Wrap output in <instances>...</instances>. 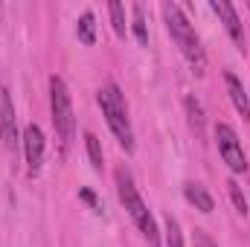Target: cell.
<instances>
[{
	"instance_id": "obj_18",
	"label": "cell",
	"mask_w": 250,
	"mask_h": 247,
	"mask_svg": "<svg viewBox=\"0 0 250 247\" xmlns=\"http://www.w3.org/2000/svg\"><path fill=\"white\" fill-rule=\"evenodd\" d=\"M79 198H82V201H87V204H90L93 209H99V201H96V195H93V192H87V189H82V192H79Z\"/></svg>"
},
{
	"instance_id": "obj_12",
	"label": "cell",
	"mask_w": 250,
	"mask_h": 247,
	"mask_svg": "<svg viewBox=\"0 0 250 247\" xmlns=\"http://www.w3.org/2000/svg\"><path fill=\"white\" fill-rule=\"evenodd\" d=\"M76 35H79V41L82 44H96V18H93V12H84L82 18H79V23H76Z\"/></svg>"
},
{
	"instance_id": "obj_20",
	"label": "cell",
	"mask_w": 250,
	"mask_h": 247,
	"mask_svg": "<svg viewBox=\"0 0 250 247\" xmlns=\"http://www.w3.org/2000/svg\"><path fill=\"white\" fill-rule=\"evenodd\" d=\"M248 9H250V6H248Z\"/></svg>"
},
{
	"instance_id": "obj_15",
	"label": "cell",
	"mask_w": 250,
	"mask_h": 247,
	"mask_svg": "<svg viewBox=\"0 0 250 247\" xmlns=\"http://www.w3.org/2000/svg\"><path fill=\"white\" fill-rule=\"evenodd\" d=\"M108 12H111V23H114V32L123 38V35H125V9H123V3L111 0V3H108Z\"/></svg>"
},
{
	"instance_id": "obj_10",
	"label": "cell",
	"mask_w": 250,
	"mask_h": 247,
	"mask_svg": "<svg viewBox=\"0 0 250 247\" xmlns=\"http://www.w3.org/2000/svg\"><path fill=\"white\" fill-rule=\"evenodd\" d=\"M184 195H187L189 204H192L195 209H201V212H212V206H215L212 195H209L201 184H187L184 186Z\"/></svg>"
},
{
	"instance_id": "obj_14",
	"label": "cell",
	"mask_w": 250,
	"mask_h": 247,
	"mask_svg": "<svg viewBox=\"0 0 250 247\" xmlns=\"http://www.w3.org/2000/svg\"><path fill=\"white\" fill-rule=\"evenodd\" d=\"M84 143H87V154H90V166L96 169V172H102V145H99V140H96V134H84Z\"/></svg>"
},
{
	"instance_id": "obj_2",
	"label": "cell",
	"mask_w": 250,
	"mask_h": 247,
	"mask_svg": "<svg viewBox=\"0 0 250 247\" xmlns=\"http://www.w3.org/2000/svg\"><path fill=\"white\" fill-rule=\"evenodd\" d=\"M117 195H120V201H123L125 212L131 215V221L137 224V230L146 236V242L151 247H157L160 245L157 221H154L151 209L143 204V198H140V192H137V186H134V178H131L125 169H117Z\"/></svg>"
},
{
	"instance_id": "obj_4",
	"label": "cell",
	"mask_w": 250,
	"mask_h": 247,
	"mask_svg": "<svg viewBox=\"0 0 250 247\" xmlns=\"http://www.w3.org/2000/svg\"><path fill=\"white\" fill-rule=\"evenodd\" d=\"M50 108H53V125L59 131L64 148H70L73 134H76V114H73V99L62 76H50Z\"/></svg>"
},
{
	"instance_id": "obj_19",
	"label": "cell",
	"mask_w": 250,
	"mask_h": 247,
	"mask_svg": "<svg viewBox=\"0 0 250 247\" xmlns=\"http://www.w3.org/2000/svg\"><path fill=\"white\" fill-rule=\"evenodd\" d=\"M198 242H201V247H212V242H209L204 233H198Z\"/></svg>"
},
{
	"instance_id": "obj_1",
	"label": "cell",
	"mask_w": 250,
	"mask_h": 247,
	"mask_svg": "<svg viewBox=\"0 0 250 247\" xmlns=\"http://www.w3.org/2000/svg\"><path fill=\"white\" fill-rule=\"evenodd\" d=\"M163 18H166V29L172 35V41L178 44L181 56L189 62L195 76H204L207 73V53L201 47V38L195 32V26L187 21V15L181 12L178 3H163Z\"/></svg>"
},
{
	"instance_id": "obj_6",
	"label": "cell",
	"mask_w": 250,
	"mask_h": 247,
	"mask_svg": "<svg viewBox=\"0 0 250 247\" xmlns=\"http://www.w3.org/2000/svg\"><path fill=\"white\" fill-rule=\"evenodd\" d=\"M21 148H23V160H26V172L38 175L41 163H44V131L35 123H29L21 134Z\"/></svg>"
},
{
	"instance_id": "obj_17",
	"label": "cell",
	"mask_w": 250,
	"mask_h": 247,
	"mask_svg": "<svg viewBox=\"0 0 250 247\" xmlns=\"http://www.w3.org/2000/svg\"><path fill=\"white\" fill-rule=\"evenodd\" d=\"M227 189H230V198H233L236 209H239V212L245 215V212H248V204H245V195H242V189H239V184H236V181H230V184H227Z\"/></svg>"
},
{
	"instance_id": "obj_13",
	"label": "cell",
	"mask_w": 250,
	"mask_h": 247,
	"mask_svg": "<svg viewBox=\"0 0 250 247\" xmlns=\"http://www.w3.org/2000/svg\"><path fill=\"white\" fill-rule=\"evenodd\" d=\"M184 105H187V117H189L192 131L201 137V134H204V108H201V102H198L195 96H187V99H184Z\"/></svg>"
},
{
	"instance_id": "obj_3",
	"label": "cell",
	"mask_w": 250,
	"mask_h": 247,
	"mask_svg": "<svg viewBox=\"0 0 250 247\" xmlns=\"http://www.w3.org/2000/svg\"><path fill=\"white\" fill-rule=\"evenodd\" d=\"M96 99H99V108H102V114H105V123L114 131V137L120 140V145H123L125 151H134V131H131L128 105H125L123 90H120L114 82H108V84L99 87Z\"/></svg>"
},
{
	"instance_id": "obj_8",
	"label": "cell",
	"mask_w": 250,
	"mask_h": 247,
	"mask_svg": "<svg viewBox=\"0 0 250 247\" xmlns=\"http://www.w3.org/2000/svg\"><path fill=\"white\" fill-rule=\"evenodd\" d=\"M212 6V12L221 18V23H224V29H227V35L233 38V44L245 53V29H242V21H239V12L227 3V0H212L209 3Z\"/></svg>"
},
{
	"instance_id": "obj_11",
	"label": "cell",
	"mask_w": 250,
	"mask_h": 247,
	"mask_svg": "<svg viewBox=\"0 0 250 247\" xmlns=\"http://www.w3.org/2000/svg\"><path fill=\"white\" fill-rule=\"evenodd\" d=\"M131 29H134V38H137V44L140 47H146L148 44V26H146V9L137 3V6H131Z\"/></svg>"
},
{
	"instance_id": "obj_7",
	"label": "cell",
	"mask_w": 250,
	"mask_h": 247,
	"mask_svg": "<svg viewBox=\"0 0 250 247\" xmlns=\"http://www.w3.org/2000/svg\"><path fill=\"white\" fill-rule=\"evenodd\" d=\"M0 140L9 151H15L21 145V137H18V120H15V105H12V93L9 87L0 84Z\"/></svg>"
},
{
	"instance_id": "obj_5",
	"label": "cell",
	"mask_w": 250,
	"mask_h": 247,
	"mask_svg": "<svg viewBox=\"0 0 250 247\" xmlns=\"http://www.w3.org/2000/svg\"><path fill=\"white\" fill-rule=\"evenodd\" d=\"M215 143H218V151H221L224 163H227L233 172H245V169H248V157H245V151H242V140L236 137V131L227 123L215 125Z\"/></svg>"
},
{
	"instance_id": "obj_9",
	"label": "cell",
	"mask_w": 250,
	"mask_h": 247,
	"mask_svg": "<svg viewBox=\"0 0 250 247\" xmlns=\"http://www.w3.org/2000/svg\"><path fill=\"white\" fill-rule=\"evenodd\" d=\"M224 84H227V93H230V102L236 105V111L245 120H250V99H248V93H245V84L233 73H224Z\"/></svg>"
},
{
	"instance_id": "obj_16",
	"label": "cell",
	"mask_w": 250,
	"mask_h": 247,
	"mask_svg": "<svg viewBox=\"0 0 250 247\" xmlns=\"http://www.w3.org/2000/svg\"><path fill=\"white\" fill-rule=\"evenodd\" d=\"M166 247H184V233H181V224L169 215L166 218Z\"/></svg>"
}]
</instances>
